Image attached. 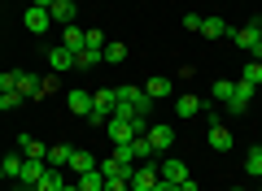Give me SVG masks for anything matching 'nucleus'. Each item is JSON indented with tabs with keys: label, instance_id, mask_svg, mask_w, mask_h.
Returning a JSON list of instances; mask_svg holds the SVG:
<instances>
[{
	"label": "nucleus",
	"instance_id": "1",
	"mask_svg": "<svg viewBox=\"0 0 262 191\" xmlns=\"http://www.w3.org/2000/svg\"><path fill=\"white\" fill-rule=\"evenodd\" d=\"M114 96H118V104H114V118H136V113H144V118H149L153 100L144 96V87H114Z\"/></svg>",
	"mask_w": 262,
	"mask_h": 191
},
{
	"label": "nucleus",
	"instance_id": "2",
	"mask_svg": "<svg viewBox=\"0 0 262 191\" xmlns=\"http://www.w3.org/2000/svg\"><path fill=\"white\" fill-rule=\"evenodd\" d=\"M258 35H262V18L258 22H249V26H232V44L236 48H245V52H253V48H258Z\"/></svg>",
	"mask_w": 262,
	"mask_h": 191
},
{
	"label": "nucleus",
	"instance_id": "3",
	"mask_svg": "<svg viewBox=\"0 0 262 191\" xmlns=\"http://www.w3.org/2000/svg\"><path fill=\"white\" fill-rule=\"evenodd\" d=\"M158 178H162L158 165H136L127 182H131V191H153V187H158Z\"/></svg>",
	"mask_w": 262,
	"mask_h": 191
},
{
	"label": "nucleus",
	"instance_id": "4",
	"mask_svg": "<svg viewBox=\"0 0 262 191\" xmlns=\"http://www.w3.org/2000/svg\"><path fill=\"white\" fill-rule=\"evenodd\" d=\"M105 135H110L114 144H131V139L140 135V130L131 126V118H110V122H105Z\"/></svg>",
	"mask_w": 262,
	"mask_h": 191
},
{
	"label": "nucleus",
	"instance_id": "5",
	"mask_svg": "<svg viewBox=\"0 0 262 191\" xmlns=\"http://www.w3.org/2000/svg\"><path fill=\"white\" fill-rule=\"evenodd\" d=\"M75 0H53V5H48V18H53V26H70V22H75Z\"/></svg>",
	"mask_w": 262,
	"mask_h": 191
},
{
	"label": "nucleus",
	"instance_id": "6",
	"mask_svg": "<svg viewBox=\"0 0 262 191\" xmlns=\"http://www.w3.org/2000/svg\"><path fill=\"white\" fill-rule=\"evenodd\" d=\"M66 104H70V113H79V118H88V113H92V91H83V87L66 91Z\"/></svg>",
	"mask_w": 262,
	"mask_h": 191
},
{
	"label": "nucleus",
	"instance_id": "7",
	"mask_svg": "<svg viewBox=\"0 0 262 191\" xmlns=\"http://www.w3.org/2000/svg\"><path fill=\"white\" fill-rule=\"evenodd\" d=\"M48 65H53V74H66V70H75V52L70 48H48Z\"/></svg>",
	"mask_w": 262,
	"mask_h": 191
},
{
	"label": "nucleus",
	"instance_id": "8",
	"mask_svg": "<svg viewBox=\"0 0 262 191\" xmlns=\"http://www.w3.org/2000/svg\"><path fill=\"white\" fill-rule=\"evenodd\" d=\"M48 26H53L48 9H35V5H27V31H31V35H44Z\"/></svg>",
	"mask_w": 262,
	"mask_h": 191
},
{
	"label": "nucleus",
	"instance_id": "9",
	"mask_svg": "<svg viewBox=\"0 0 262 191\" xmlns=\"http://www.w3.org/2000/svg\"><path fill=\"white\" fill-rule=\"evenodd\" d=\"M144 135H149L153 152H166V148L175 144V130H170V126H149V130H144Z\"/></svg>",
	"mask_w": 262,
	"mask_h": 191
},
{
	"label": "nucleus",
	"instance_id": "10",
	"mask_svg": "<svg viewBox=\"0 0 262 191\" xmlns=\"http://www.w3.org/2000/svg\"><path fill=\"white\" fill-rule=\"evenodd\" d=\"M253 91H258V87H249V83H236V96L227 100V109H232V113H245V109H249V100H253Z\"/></svg>",
	"mask_w": 262,
	"mask_h": 191
},
{
	"label": "nucleus",
	"instance_id": "11",
	"mask_svg": "<svg viewBox=\"0 0 262 191\" xmlns=\"http://www.w3.org/2000/svg\"><path fill=\"white\" fill-rule=\"evenodd\" d=\"M96 65H105L101 48H79L75 52V70H96Z\"/></svg>",
	"mask_w": 262,
	"mask_h": 191
},
{
	"label": "nucleus",
	"instance_id": "12",
	"mask_svg": "<svg viewBox=\"0 0 262 191\" xmlns=\"http://www.w3.org/2000/svg\"><path fill=\"white\" fill-rule=\"evenodd\" d=\"M44 170H48L44 161H31V156H27V165H22V178H18V182H22V187H31V191H35V182L44 178Z\"/></svg>",
	"mask_w": 262,
	"mask_h": 191
},
{
	"label": "nucleus",
	"instance_id": "13",
	"mask_svg": "<svg viewBox=\"0 0 262 191\" xmlns=\"http://www.w3.org/2000/svg\"><path fill=\"white\" fill-rule=\"evenodd\" d=\"M18 96H22V100H35V96H39V78L31 70H18Z\"/></svg>",
	"mask_w": 262,
	"mask_h": 191
},
{
	"label": "nucleus",
	"instance_id": "14",
	"mask_svg": "<svg viewBox=\"0 0 262 191\" xmlns=\"http://www.w3.org/2000/svg\"><path fill=\"white\" fill-rule=\"evenodd\" d=\"M201 109H206L201 96H179V100H175V113H179V118H196Z\"/></svg>",
	"mask_w": 262,
	"mask_h": 191
},
{
	"label": "nucleus",
	"instance_id": "15",
	"mask_svg": "<svg viewBox=\"0 0 262 191\" xmlns=\"http://www.w3.org/2000/svg\"><path fill=\"white\" fill-rule=\"evenodd\" d=\"M210 148H214V152H227V148H232V130H227L223 122L210 126Z\"/></svg>",
	"mask_w": 262,
	"mask_h": 191
},
{
	"label": "nucleus",
	"instance_id": "16",
	"mask_svg": "<svg viewBox=\"0 0 262 191\" xmlns=\"http://www.w3.org/2000/svg\"><path fill=\"white\" fill-rule=\"evenodd\" d=\"M70 156H75V148H66V144H57V148H48L44 165H53V170H66V165H70Z\"/></svg>",
	"mask_w": 262,
	"mask_h": 191
},
{
	"label": "nucleus",
	"instance_id": "17",
	"mask_svg": "<svg viewBox=\"0 0 262 191\" xmlns=\"http://www.w3.org/2000/svg\"><path fill=\"white\" fill-rule=\"evenodd\" d=\"M66 170H75V174H92L96 170V156L92 152H83V148H75V156H70V165Z\"/></svg>",
	"mask_w": 262,
	"mask_h": 191
},
{
	"label": "nucleus",
	"instance_id": "18",
	"mask_svg": "<svg viewBox=\"0 0 262 191\" xmlns=\"http://www.w3.org/2000/svg\"><path fill=\"white\" fill-rule=\"evenodd\" d=\"M201 35L206 39H223V35H232V26H227L223 18H201Z\"/></svg>",
	"mask_w": 262,
	"mask_h": 191
},
{
	"label": "nucleus",
	"instance_id": "19",
	"mask_svg": "<svg viewBox=\"0 0 262 191\" xmlns=\"http://www.w3.org/2000/svg\"><path fill=\"white\" fill-rule=\"evenodd\" d=\"M158 174H162L166 182H175V187H179V182L188 178V165H184V161H166V165H158Z\"/></svg>",
	"mask_w": 262,
	"mask_h": 191
},
{
	"label": "nucleus",
	"instance_id": "20",
	"mask_svg": "<svg viewBox=\"0 0 262 191\" xmlns=\"http://www.w3.org/2000/svg\"><path fill=\"white\" fill-rule=\"evenodd\" d=\"M131 156H136V161H153V156H158V152H153V144H149V135H136V139H131Z\"/></svg>",
	"mask_w": 262,
	"mask_h": 191
},
{
	"label": "nucleus",
	"instance_id": "21",
	"mask_svg": "<svg viewBox=\"0 0 262 191\" xmlns=\"http://www.w3.org/2000/svg\"><path fill=\"white\" fill-rule=\"evenodd\" d=\"M144 96H149V100L170 96V78H162V74H158V78H149V83H144Z\"/></svg>",
	"mask_w": 262,
	"mask_h": 191
},
{
	"label": "nucleus",
	"instance_id": "22",
	"mask_svg": "<svg viewBox=\"0 0 262 191\" xmlns=\"http://www.w3.org/2000/svg\"><path fill=\"white\" fill-rule=\"evenodd\" d=\"M61 187H66V182H61V170H53V165H48L44 178L35 182V191H61Z\"/></svg>",
	"mask_w": 262,
	"mask_h": 191
},
{
	"label": "nucleus",
	"instance_id": "23",
	"mask_svg": "<svg viewBox=\"0 0 262 191\" xmlns=\"http://www.w3.org/2000/svg\"><path fill=\"white\" fill-rule=\"evenodd\" d=\"M105 65H122V61H127V44H118V39H114V44H105Z\"/></svg>",
	"mask_w": 262,
	"mask_h": 191
},
{
	"label": "nucleus",
	"instance_id": "24",
	"mask_svg": "<svg viewBox=\"0 0 262 191\" xmlns=\"http://www.w3.org/2000/svg\"><path fill=\"white\" fill-rule=\"evenodd\" d=\"M110 156H114V161H118L127 174L136 170V156H131V144H114V152H110Z\"/></svg>",
	"mask_w": 262,
	"mask_h": 191
},
{
	"label": "nucleus",
	"instance_id": "25",
	"mask_svg": "<svg viewBox=\"0 0 262 191\" xmlns=\"http://www.w3.org/2000/svg\"><path fill=\"white\" fill-rule=\"evenodd\" d=\"M241 83H249V87H262V61H245Z\"/></svg>",
	"mask_w": 262,
	"mask_h": 191
},
{
	"label": "nucleus",
	"instance_id": "26",
	"mask_svg": "<svg viewBox=\"0 0 262 191\" xmlns=\"http://www.w3.org/2000/svg\"><path fill=\"white\" fill-rule=\"evenodd\" d=\"M22 165H27V156H0V170H5V178H22Z\"/></svg>",
	"mask_w": 262,
	"mask_h": 191
},
{
	"label": "nucleus",
	"instance_id": "27",
	"mask_svg": "<svg viewBox=\"0 0 262 191\" xmlns=\"http://www.w3.org/2000/svg\"><path fill=\"white\" fill-rule=\"evenodd\" d=\"M61 48L79 52V48H83V31H79V26H66V31H61Z\"/></svg>",
	"mask_w": 262,
	"mask_h": 191
},
{
	"label": "nucleus",
	"instance_id": "28",
	"mask_svg": "<svg viewBox=\"0 0 262 191\" xmlns=\"http://www.w3.org/2000/svg\"><path fill=\"white\" fill-rule=\"evenodd\" d=\"M210 96H214L219 104H227V100H232V96H236V83H232V78H219V83H214V91H210Z\"/></svg>",
	"mask_w": 262,
	"mask_h": 191
},
{
	"label": "nucleus",
	"instance_id": "29",
	"mask_svg": "<svg viewBox=\"0 0 262 191\" xmlns=\"http://www.w3.org/2000/svg\"><path fill=\"white\" fill-rule=\"evenodd\" d=\"M79 191H105L101 170H92V174H79Z\"/></svg>",
	"mask_w": 262,
	"mask_h": 191
},
{
	"label": "nucleus",
	"instance_id": "30",
	"mask_svg": "<svg viewBox=\"0 0 262 191\" xmlns=\"http://www.w3.org/2000/svg\"><path fill=\"white\" fill-rule=\"evenodd\" d=\"M22 152H27L31 161H44V156H48V148L39 144V139H27V135H22Z\"/></svg>",
	"mask_w": 262,
	"mask_h": 191
},
{
	"label": "nucleus",
	"instance_id": "31",
	"mask_svg": "<svg viewBox=\"0 0 262 191\" xmlns=\"http://www.w3.org/2000/svg\"><path fill=\"white\" fill-rule=\"evenodd\" d=\"M245 170H249L253 178H262V144H258V148H249V156H245Z\"/></svg>",
	"mask_w": 262,
	"mask_h": 191
},
{
	"label": "nucleus",
	"instance_id": "32",
	"mask_svg": "<svg viewBox=\"0 0 262 191\" xmlns=\"http://www.w3.org/2000/svg\"><path fill=\"white\" fill-rule=\"evenodd\" d=\"M83 48H101V52H105V31H101V26L83 31Z\"/></svg>",
	"mask_w": 262,
	"mask_h": 191
},
{
	"label": "nucleus",
	"instance_id": "33",
	"mask_svg": "<svg viewBox=\"0 0 262 191\" xmlns=\"http://www.w3.org/2000/svg\"><path fill=\"white\" fill-rule=\"evenodd\" d=\"M5 91H18V70H0V96Z\"/></svg>",
	"mask_w": 262,
	"mask_h": 191
},
{
	"label": "nucleus",
	"instance_id": "34",
	"mask_svg": "<svg viewBox=\"0 0 262 191\" xmlns=\"http://www.w3.org/2000/svg\"><path fill=\"white\" fill-rule=\"evenodd\" d=\"M18 104H22V96H18V91H5V96H0V113L18 109Z\"/></svg>",
	"mask_w": 262,
	"mask_h": 191
},
{
	"label": "nucleus",
	"instance_id": "35",
	"mask_svg": "<svg viewBox=\"0 0 262 191\" xmlns=\"http://www.w3.org/2000/svg\"><path fill=\"white\" fill-rule=\"evenodd\" d=\"M105 191H131L127 178H105Z\"/></svg>",
	"mask_w": 262,
	"mask_h": 191
},
{
	"label": "nucleus",
	"instance_id": "36",
	"mask_svg": "<svg viewBox=\"0 0 262 191\" xmlns=\"http://www.w3.org/2000/svg\"><path fill=\"white\" fill-rule=\"evenodd\" d=\"M57 87H61V83H57V78H39V96H53Z\"/></svg>",
	"mask_w": 262,
	"mask_h": 191
},
{
	"label": "nucleus",
	"instance_id": "37",
	"mask_svg": "<svg viewBox=\"0 0 262 191\" xmlns=\"http://www.w3.org/2000/svg\"><path fill=\"white\" fill-rule=\"evenodd\" d=\"M179 191H206V187H196L192 178H184V182H179Z\"/></svg>",
	"mask_w": 262,
	"mask_h": 191
},
{
	"label": "nucleus",
	"instance_id": "38",
	"mask_svg": "<svg viewBox=\"0 0 262 191\" xmlns=\"http://www.w3.org/2000/svg\"><path fill=\"white\" fill-rule=\"evenodd\" d=\"M153 191H179V187H175V182H166V178H158V187H153Z\"/></svg>",
	"mask_w": 262,
	"mask_h": 191
},
{
	"label": "nucleus",
	"instance_id": "39",
	"mask_svg": "<svg viewBox=\"0 0 262 191\" xmlns=\"http://www.w3.org/2000/svg\"><path fill=\"white\" fill-rule=\"evenodd\" d=\"M253 61H262V35H258V48H253Z\"/></svg>",
	"mask_w": 262,
	"mask_h": 191
},
{
	"label": "nucleus",
	"instance_id": "40",
	"mask_svg": "<svg viewBox=\"0 0 262 191\" xmlns=\"http://www.w3.org/2000/svg\"><path fill=\"white\" fill-rule=\"evenodd\" d=\"M31 5H35V9H48V5H53V0H31Z\"/></svg>",
	"mask_w": 262,
	"mask_h": 191
},
{
	"label": "nucleus",
	"instance_id": "41",
	"mask_svg": "<svg viewBox=\"0 0 262 191\" xmlns=\"http://www.w3.org/2000/svg\"><path fill=\"white\" fill-rule=\"evenodd\" d=\"M61 191H79V182H75V187H61Z\"/></svg>",
	"mask_w": 262,
	"mask_h": 191
},
{
	"label": "nucleus",
	"instance_id": "42",
	"mask_svg": "<svg viewBox=\"0 0 262 191\" xmlns=\"http://www.w3.org/2000/svg\"><path fill=\"white\" fill-rule=\"evenodd\" d=\"M13 191H31V187H13Z\"/></svg>",
	"mask_w": 262,
	"mask_h": 191
},
{
	"label": "nucleus",
	"instance_id": "43",
	"mask_svg": "<svg viewBox=\"0 0 262 191\" xmlns=\"http://www.w3.org/2000/svg\"><path fill=\"white\" fill-rule=\"evenodd\" d=\"M232 191H245V187H232Z\"/></svg>",
	"mask_w": 262,
	"mask_h": 191
},
{
	"label": "nucleus",
	"instance_id": "44",
	"mask_svg": "<svg viewBox=\"0 0 262 191\" xmlns=\"http://www.w3.org/2000/svg\"><path fill=\"white\" fill-rule=\"evenodd\" d=\"M0 178H5V170H0Z\"/></svg>",
	"mask_w": 262,
	"mask_h": 191
}]
</instances>
